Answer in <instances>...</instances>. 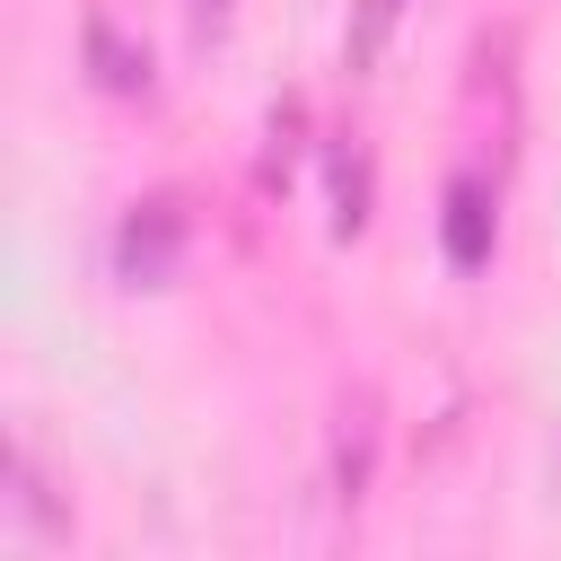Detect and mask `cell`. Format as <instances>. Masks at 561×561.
<instances>
[{
    "mask_svg": "<svg viewBox=\"0 0 561 561\" xmlns=\"http://www.w3.org/2000/svg\"><path fill=\"white\" fill-rule=\"evenodd\" d=\"M175 263H184V202H175V193L131 202L123 228H114V272H123L131 289H167Z\"/></svg>",
    "mask_w": 561,
    "mask_h": 561,
    "instance_id": "obj_2",
    "label": "cell"
},
{
    "mask_svg": "<svg viewBox=\"0 0 561 561\" xmlns=\"http://www.w3.org/2000/svg\"><path fill=\"white\" fill-rule=\"evenodd\" d=\"M219 18H228V0H193V26H202V35H210Z\"/></svg>",
    "mask_w": 561,
    "mask_h": 561,
    "instance_id": "obj_7",
    "label": "cell"
},
{
    "mask_svg": "<svg viewBox=\"0 0 561 561\" xmlns=\"http://www.w3.org/2000/svg\"><path fill=\"white\" fill-rule=\"evenodd\" d=\"M79 61H88V79H96L105 96H149V35H140L114 0L88 9V26H79Z\"/></svg>",
    "mask_w": 561,
    "mask_h": 561,
    "instance_id": "obj_3",
    "label": "cell"
},
{
    "mask_svg": "<svg viewBox=\"0 0 561 561\" xmlns=\"http://www.w3.org/2000/svg\"><path fill=\"white\" fill-rule=\"evenodd\" d=\"M491 228H500V210H491L482 175H456L447 184V254H456V272H473L491 254Z\"/></svg>",
    "mask_w": 561,
    "mask_h": 561,
    "instance_id": "obj_5",
    "label": "cell"
},
{
    "mask_svg": "<svg viewBox=\"0 0 561 561\" xmlns=\"http://www.w3.org/2000/svg\"><path fill=\"white\" fill-rule=\"evenodd\" d=\"M368 482H377V403L351 394L342 421H333V473H324V491H333V508H359Z\"/></svg>",
    "mask_w": 561,
    "mask_h": 561,
    "instance_id": "obj_4",
    "label": "cell"
},
{
    "mask_svg": "<svg viewBox=\"0 0 561 561\" xmlns=\"http://www.w3.org/2000/svg\"><path fill=\"white\" fill-rule=\"evenodd\" d=\"M333 202H342V210H333V228L351 237V228L368 219V158H359V149H333Z\"/></svg>",
    "mask_w": 561,
    "mask_h": 561,
    "instance_id": "obj_6",
    "label": "cell"
},
{
    "mask_svg": "<svg viewBox=\"0 0 561 561\" xmlns=\"http://www.w3.org/2000/svg\"><path fill=\"white\" fill-rule=\"evenodd\" d=\"M53 543H70V491L44 473V456L18 438L9 447V465H0V552L9 561H35V552H53Z\"/></svg>",
    "mask_w": 561,
    "mask_h": 561,
    "instance_id": "obj_1",
    "label": "cell"
}]
</instances>
